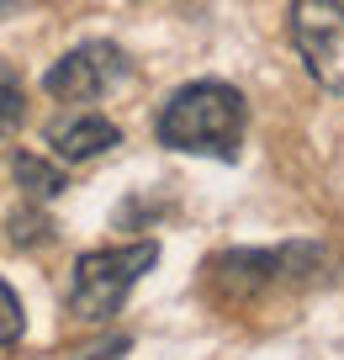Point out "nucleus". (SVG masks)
Instances as JSON below:
<instances>
[{
    "instance_id": "obj_1",
    "label": "nucleus",
    "mask_w": 344,
    "mask_h": 360,
    "mask_svg": "<svg viewBox=\"0 0 344 360\" xmlns=\"http://www.w3.org/2000/svg\"><path fill=\"white\" fill-rule=\"evenodd\" d=\"M244 138V96L217 79L180 85L159 112V143L180 154H207V159H234Z\"/></svg>"
},
{
    "instance_id": "obj_7",
    "label": "nucleus",
    "mask_w": 344,
    "mask_h": 360,
    "mask_svg": "<svg viewBox=\"0 0 344 360\" xmlns=\"http://www.w3.org/2000/svg\"><path fill=\"white\" fill-rule=\"evenodd\" d=\"M27 117V96H22V79H16L11 64H0V138L16 133Z\"/></svg>"
},
{
    "instance_id": "obj_6",
    "label": "nucleus",
    "mask_w": 344,
    "mask_h": 360,
    "mask_svg": "<svg viewBox=\"0 0 344 360\" xmlns=\"http://www.w3.org/2000/svg\"><path fill=\"white\" fill-rule=\"evenodd\" d=\"M11 169H16V180L27 186V196H58V191H64V175H58L53 165H43L37 154H16Z\"/></svg>"
},
{
    "instance_id": "obj_5",
    "label": "nucleus",
    "mask_w": 344,
    "mask_h": 360,
    "mask_svg": "<svg viewBox=\"0 0 344 360\" xmlns=\"http://www.w3.org/2000/svg\"><path fill=\"white\" fill-rule=\"evenodd\" d=\"M48 143H53V154L64 159V165H85V159L117 148L122 133H117V122H106V117H69V122L48 127Z\"/></svg>"
},
{
    "instance_id": "obj_8",
    "label": "nucleus",
    "mask_w": 344,
    "mask_h": 360,
    "mask_svg": "<svg viewBox=\"0 0 344 360\" xmlns=\"http://www.w3.org/2000/svg\"><path fill=\"white\" fill-rule=\"evenodd\" d=\"M22 339V302L6 281H0V345H16Z\"/></svg>"
},
{
    "instance_id": "obj_4",
    "label": "nucleus",
    "mask_w": 344,
    "mask_h": 360,
    "mask_svg": "<svg viewBox=\"0 0 344 360\" xmlns=\"http://www.w3.org/2000/svg\"><path fill=\"white\" fill-rule=\"evenodd\" d=\"M122 75H127V53L117 43H85V48L64 53L48 69L43 90L53 101H96V96H106Z\"/></svg>"
},
{
    "instance_id": "obj_9",
    "label": "nucleus",
    "mask_w": 344,
    "mask_h": 360,
    "mask_svg": "<svg viewBox=\"0 0 344 360\" xmlns=\"http://www.w3.org/2000/svg\"><path fill=\"white\" fill-rule=\"evenodd\" d=\"M0 11H11V0H0Z\"/></svg>"
},
{
    "instance_id": "obj_2",
    "label": "nucleus",
    "mask_w": 344,
    "mask_h": 360,
    "mask_svg": "<svg viewBox=\"0 0 344 360\" xmlns=\"http://www.w3.org/2000/svg\"><path fill=\"white\" fill-rule=\"evenodd\" d=\"M159 259L154 244H127V249H90L75 259L69 276V313L79 323H106L111 313H122L127 292L144 281V270Z\"/></svg>"
},
{
    "instance_id": "obj_3",
    "label": "nucleus",
    "mask_w": 344,
    "mask_h": 360,
    "mask_svg": "<svg viewBox=\"0 0 344 360\" xmlns=\"http://www.w3.org/2000/svg\"><path fill=\"white\" fill-rule=\"evenodd\" d=\"M291 43H297L307 75L323 90L344 96V6H333V0H297L291 6Z\"/></svg>"
}]
</instances>
